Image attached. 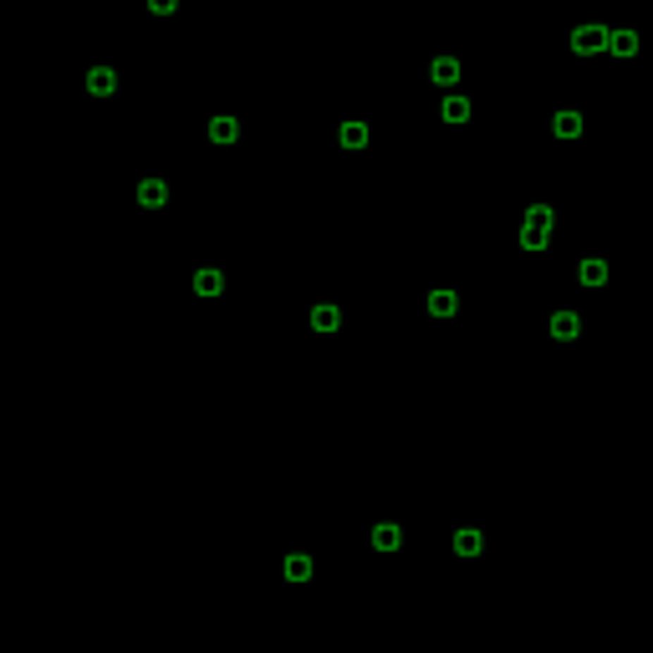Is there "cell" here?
Instances as JSON below:
<instances>
[{"instance_id":"cell-7","label":"cell","mask_w":653,"mask_h":653,"mask_svg":"<svg viewBox=\"0 0 653 653\" xmlns=\"http://www.w3.org/2000/svg\"><path fill=\"white\" fill-rule=\"evenodd\" d=\"M286 572H291V582H307L312 577V561L307 556H286Z\"/></svg>"},{"instance_id":"cell-14","label":"cell","mask_w":653,"mask_h":653,"mask_svg":"<svg viewBox=\"0 0 653 653\" xmlns=\"http://www.w3.org/2000/svg\"><path fill=\"white\" fill-rule=\"evenodd\" d=\"M148 11H154V16H173V11H179V0H148Z\"/></svg>"},{"instance_id":"cell-9","label":"cell","mask_w":653,"mask_h":653,"mask_svg":"<svg viewBox=\"0 0 653 653\" xmlns=\"http://www.w3.org/2000/svg\"><path fill=\"white\" fill-rule=\"evenodd\" d=\"M597 41H602V31H577V51H597Z\"/></svg>"},{"instance_id":"cell-1","label":"cell","mask_w":653,"mask_h":653,"mask_svg":"<svg viewBox=\"0 0 653 653\" xmlns=\"http://www.w3.org/2000/svg\"><path fill=\"white\" fill-rule=\"evenodd\" d=\"M235 133H240V128H235V118H214V123H209V138H214V143H235Z\"/></svg>"},{"instance_id":"cell-11","label":"cell","mask_w":653,"mask_h":653,"mask_svg":"<svg viewBox=\"0 0 653 653\" xmlns=\"http://www.w3.org/2000/svg\"><path fill=\"white\" fill-rule=\"evenodd\" d=\"M465 113H470V107H465V102H460V97H449V102H444V118H449V123H460V118H465Z\"/></svg>"},{"instance_id":"cell-12","label":"cell","mask_w":653,"mask_h":653,"mask_svg":"<svg viewBox=\"0 0 653 653\" xmlns=\"http://www.w3.org/2000/svg\"><path fill=\"white\" fill-rule=\"evenodd\" d=\"M434 77H439V82H454V77H460V67H454V61H434Z\"/></svg>"},{"instance_id":"cell-2","label":"cell","mask_w":653,"mask_h":653,"mask_svg":"<svg viewBox=\"0 0 653 653\" xmlns=\"http://www.w3.org/2000/svg\"><path fill=\"white\" fill-rule=\"evenodd\" d=\"M138 200H143V205H164V200H169V189H164L159 179H143V184H138Z\"/></svg>"},{"instance_id":"cell-3","label":"cell","mask_w":653,"mask_h":653,"mask_svg":"<svg viewBox=\"0 0 653 653\" xmlns=\"http://www.w3.org/2000/svg\"><path fill=\"white\" fill-rule=\"evenodd\" d=\"M194 291H200V296H220V271H200V276H194Z\"/></svg>"},{"instance_id":"cell-15","label":"cell","mask_w":653,"mask_h":653,"mask_svg":"<svg viewBox=\"0 0 653 653\" xmlns=\"http://www.w3.org/2000/svg\"><path fill=\"white\" fill-rule=\"evenodd\" d=\"M556 133H561V138H572V133H577V118H572V113H561V118H556Z\"/></svg>"},{"instance_id":"cell-13","label":"cell","mask_w":653,"mask_h":653,"mask_svg":"<svg viewBox=\"0 0 653 653\" xmlns=\"http://www.w3.org/2000/svg\"><path fill=\"white\" fill-rule=\"evenodd\" d=\"M429 307H434V312H439V317H449V312H454V296H449V291H439V296H434V301H429Z\"/></svg>"},{"instance_id":"cell-4","label":"cell","mask_w":653,"mask_h":653,"mask_svg":"<svg viewBox=\"0 0 653 653\" xmlns=\"http://www.w3.org/2000/svg\"><path fill=\"white\" fill-rule=\"evenodd\" d=\"M87 87H92L97 97H107V92H113V72H107V67H97L92 77H87Z\"/></svg>"},{"instance_id":"cell-6","label":"cell","mask_w":653,"mask_h":653,"mask_svg":"<svg viewBox=\"0 0 653 653\" xmlns=\"http://www.w3.org/2000/svg\"><path fill=\"white\" fill-rule=\"evenodd\" d=\"M373 547H378V551H393V547H398V526H378V531H373Z\"/></svg>"},{"instance_id":"cell-10","label":"cell","mask_w":653,"mask_h":653,"mask_svg":"<svg viewBox=\"0 0 653 653\" xmlns=\"http://www.w3.org/2000/svg\"><path fill=\"white\" fill-rule=\"evenodd\" d=\"M460 551H480V531H460V541H454Z\"/></svg>"},{"instance_id":"cell-16","label":"cell","mask_w":653,"mask_h":653,"mask_svg":"<svg viewBox=\"0 0 653 653\" xmlns=\"http://www.w3.org/2000/svg\"><path fill=\"white\" fill-rule=\"evenodd\" d=\"M577 332V317H556V337H572Z\"/></svg>"},{"instance_id":"cell-8","label":"cell","mask_w":653,"mask_h":653,"mask_svg":"<svg viewBox=\"0 0 653 653\" xmlns=\"http://www.w3.org/2000/svg\"><path fill=\"white\" fill-rule=\"evenodd\" d=\"M312 322L322 326V332H332V326H337L342 317H337V307H317V312H312Z\"/></svg>"},{"instance_id":"cell-5","label":"cell","mask_w":653,"mask_h":653,"mask_svg":"<svg viewBox=\"0 0 653 653\" xmlns=\"http://www.w3.org/2000/svg\"><path fill=\"white\" fill-rule=\"evenodd\" d=\"M342 143H347V148H362V143H367V128H362V123H342Z\"/></svg>"}]
</instances>
